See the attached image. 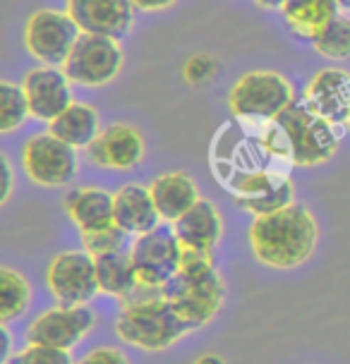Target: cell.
Returning <instances> with one entry per match:
<instances>
[{"mask_svg":"<svg viewBox=\"0 0 350 364\" xmlns=\"http://www.w3.org/2000/svg\"><path fill=\"white\" fill-rule=\"evenodd\" d=\"M24 94H27L31 115L38 120H55L65 108L73 103L70 94V77L63 68L43 65L24 77Z\"/></svg>","mask_w":350,"mask_h":364,"instance_id":"14","label":"cell"},{"mask_svg":"<svg viewBox=\"0 0 350 364\" xmlns=\"http://www.w3.org/2000/svg\"><path fill=\"white\" fill-rule=\"evenodd\" d=\"M149 190H152L154 204H157V209L161 213V220H166V223H175L183 213H187L202 199L194 180L185 173L161 175V178H157L149 185Z\"/></svg>","mask_w":350,"mask_h":364,"instance_id":"19","label":"cell"},{"mask_svg":"<svg viewBox=\"0 0 350 364\" xmlns=\"http://www.w3.org/2000/svg\"><path fill=\"white\" fill-rule=\"evenodd\" d=\"M46 285L58 304H87L96 297L99 276L89 252H63L48 264Z\"/></svg>","mask_w":350,"mask_h":364,"instance_id":"11","label":"cell"},{"mask_svg":"<svg viewBox=\"0 0 350 364\" xmlns=\"http://www.w3.org/2000/svg\"><path fill=\"white\" fill-rule=\"evenodd\" d=\"M96 314L87 304H58L38 314L27 328L29 346L73 350L94 328Z\"/></svg>","mask_w":350,"mask_h":364,"instance_id":"10","label":"cell"},{"mask_svg":"<svg viewBox=\"0 0 350 364\" xmlns=\"http://www.w3.org/2000/svg\"><path fill=\"white\" fill-rule=\"evenodd\" d=\"M0 336H3V362H8L10 360V333H8V328H5V323H3V328H0Z\"/></svg>","mask_w":350,"mask_h":364,"instance_id":"33","label":"cell"},{"mask_svg":"<svg viewBox=\"0 0 350 364\" xmlns=\"http://www.w3.org/2000/svg\"><path fill=\"white\" fill-rule=\"evenodd\" d=\"M194 331L164 295L142 302H129L115 318V333L122 343L149 353L168 350L185 333Z\"/></svg>","mask_w":350,"mask_h":364,"instance_id":"4","label":"cell"},{"mask_svg":"<svg viewBox=\"0 0 350 364\" xmlns=\"http://www.w3.org/2000/svg\"><path fill=\"white\" fill-rule=\"evenodd\" d=\"M22 164L36 185L60 187L77 175V149L51 132L34 134L24 144Z\"/></svg>","mask_w":350,"mask_h":364,"instance_id":"12","label":"cell"},{"mask_svg":"<svg viewBox=\"0 0 350 364\" xmlns=\"http://www.w3.org/2000/svg\"><path fill=\"white\" fill-rule=\"evenodd\" d=\"M173 225L183 250L192 252H211L221 242L223 235V218L216 206L206 199H199L190 211L183 213Z\"/></svg>","mask_w":350,"mask_h":364,"instance_id":"17","label":"cell"},{"mask_svg":"<svg viewBox=\"0 0 350 364\" xmlns=\"http://www.w3.org/2000/svg\"><path fill=\"white\" fill-rule=\"evenodd\" d=\"M192 364H226V362L218 355H202V357H197Z\"/></svg>","mask_w":350,"mask_h":364,"instance_id":"34","label":"cell"},{"mask_svg":"<svg viewBox=\"0 0 350 364\" xmlns=\"http://www.w3.org/2000/svg\"><path fill=\"white\" fill-rule=\"evenodd\" d=\"M48 132L75 149H87L99 136V113L87 103H70L68 108L48 122Z\"/></svg>","mask_w":350,"mask_h":364,"instance_id":"21","label":"cell"},{"mask_svg":"<svg viewBox=\"0 0 350 364\" xmlns=\"http://www.w3.org/2000/svg\"><path fill=\"white\" fill-rule=\"evenodd\" d=\"M134 271L139 283L152 288H164V283L183 264V245L175 235L173 225L161 223L154 230L134 235V242L129 245Z\"/></svg>","mask_w":350,"mask_h":364,"instance_id":"7","label":"cell"},{"mask_svg":"<svg viewBox=\"0 0 350 364\" xmlns=\"http://www.w3.org/2000/svg\"><path fill=\"white\" fill-rule=\"evenodd\" d=\"M276 120L286 129L290 144H293L295 166H319L332 159L339 149L341 134L336 129L339 125L319 115L314 108H309L304 99H293L276 115Z\"/></svg>","mask_w":350,"mask_h":364,"instance_id":"5","label":"cell"},{"mask_svg":"<svg viewBox=\"0 0 350 364\" xmlns=\"http://www.w3.org/2000/svg\"><path fill=\"white\" fill-rule=\"evenodd\" d=\"M339 8H343V10H350V0H339Z\"/></svg>","mask_w":350,"mask_h":364,"instance_id":"36","label":"cell"},{"mask_svg":"<svg viewBox=\"0 0 350 364\" xmlns=\"http://www.w3.org/2000/svg\"><path fill=\"white\" fill-rule=\"evenodd\" d=\"M87 154L99 168L129 171L144 159V139L129 125H111L101 129L99 136L87 146Z\"/></svg>","mask_w":350,"mask_h":364,"instance_id":"15","label":"cell"},{"mask_svg":"<svg viewBox=\"0 0 350 364\" xmlns=\"http://www.w3.org/2000/svg\"><path fill=\"white\" fill-rule=\"evenodd\" d=\"M283 19L288 27L302 38H312L327 27L339 12V0H286L283 3Z\"/></svg>","mask_w":350,"mask_h":364,"instance_id":"22","label":"cell"},{"mask_svg":"<svg viewBox=\"0 0 350 364\" xmlns=\"http://www.w3.org/2000/svg\"><path fill=\"white\" fill-rule=\"evenodd\" d=\"M94 259L96 276H99V290L125 302L139 285L129 252H111V255H101Z\"/></svg>","mask_w":350,"mask_h":364,"instance_id":"23","label":"cell"},{"mask_svg":"<svg viewBox=\"0 0 350 364\" xmlns=\"http://www.w3.org/2000/svg\"><path fill=\"white\" fill-rule=\"evenodd\" d=\"M132 3H134V8H139V10L159 12V10L171 8V5L175 3V0H132Z\"/></svg>","mask_w":350,"mask_h":364,"instance_id":"32","label":"cell"},{"mask_svg":"<svg viewBox=\"0 0 350 364\" xmlns=\"http://www.w3.org/2000/svg\"><path fill=\"white\" fill-rule=\"evenodd\" d=\"M312 43L324 58H332V60H346V58H350V17L336 15L312 38Z\"/></svg>","mask_w":350,"mask_h":364,"instance_id":"25","label":"cell"},{"mask_svg":"<svg viewBox=\"0 0 350 364\" xmlns=\"http://www.w3.org/2000/svg\"><path fill=\"white\" fill-rule=\"evenodd\" d=\"M68 15L84 34L122 38L132 27V0H68Z\"/></svg>","mask_w":350,"mask_h":364,"instance_id":"13","label":"cell"},{"mask_svg":"<svg viewBox=\"0 0 350 364\" xmlns=\"http://www.w3.org/2000/svg\"><path fill=\"white\" fill-rule=\"evenodd\" d=\"M161 290L192 328L209 323L226 297V285L213 269V255L192 250H183V264Z\"/></svg>","mask_w":350,"mask_h":364,"instance_id":"3","label":"cell"},{"mask_svg":"<svg viewBox=\"0 0 350 364\" xmlns=\"http://www.w3.org/2000/svg\"><path fill=\"white\" fill-rule=\"evenodd\" d=\"M218 180L233 197L257 182L288 178L295 164L293 144L276 118H235L226 122L211 144Z\"/></svg>","mask_w":350,"mask_h":364,"instance_id":"1","label":"cell"},{"mask_svg":"<svg viewBox=\"0 0 350 364\" xmlns=\"http://www.w3.org/2000/svg\"><path fill=\"white\" fill-rule=\"evenodd\" d=\"M293 101V87L278 73H248L230 89L228 106L235 118H276Z\"/></svg>","mask_w":350,"mask_h":364,"instance_id":"8","label":"cell"},{"mask_svg":"<svg viewBox=\"0 0 350 364\" xmlns=\"http://www.w3.org/2000/svg\"><path fill=\"white\" fill-rule=\"evenodd\" d=\"M348 127H350V115H348Z\"/></svg>","mask_w":350,"mask_h":364,"instance_id":"37","label":"cell"},{"mask_svg":"<svg viewBox=\"0 0 350 364\" xmlns=\"http://www.w3.org/2000/svg\"><path fill=\"white\" fill-rule=\"evenodd\" d=\"M113 218L115 225L129 235H142L161 225V213L154 204L152 190L142 185H125L113 194Z\"/></svg>","mask_w":350,"mask_h":364,"instance_id":"18","label":"cell"},{"mask_svg":"<svg viewBox=\"0 0 350 364\" xmlns=\"http://www.w3.org/2000/svg\"><path fill=\"white\" fill-rule=\"evenodd\" d=\"M302 99L327 120L348 122L350 115V73L339 68H327L312 77Z\"/></svg>","mask_w":350,"mask_h":364,"instance_id":"16","label":"cell"},{"mask_svg":"<svg viewBox=\"0 0 350 364\" xmlns=\"http://www.w3.org/2000/svg\"><path fill=\"white\" fill-rule=\"evenodd\" d=\"M218 65L209 55H194L192 60H187L185 65V80L192 84H204L216 75Z\"/></svg>","mask_w":350,"mask_h":364,"instance_id":"29","label":"cell"},{"mask_svg":"<svg viewBox=\"0 0 350 364\" xmlns=\"http://www.w3.org/2000/svg\"><path fill=\"white\" fill-rule=\"evenodd\" d=\"M257 3L262 5V8H269V10H281L286 0H257Z\"/></svg>","mask_w":350,"mask_h":364,"instance_id":"35","label":"cell"},{"mask_svg":"<svg viewBox=\"0 0 350 364\" xmlns=\"http://www.w3.org/2000/svg\"><path fill=\"white\" fill-rule=\"evenodd\" d=\"M317 235L314 216L295 204L255 216L250 225L252 252L271 269H295L307 262L317 247Z\"/></svg>","mask_w":350,"mask_h":364,"instance_id":"2","label":"cell"},{"mask_svg":"<svg viewBox=\"0 0 350 364\" xmlns=\"http://www.w3.org/2000/svg\"><path fill=\"white\" fill-rule=\"evenodd\" d=\"M5 364H75L70 350H58L48 346H27L22 353L12 355Z\"/></svg>","mask_w":350,"mask_h":364,"instance_id":"28","label":"cell"},{"mask_svg":"<svg viewBox=\"0 0 350 364\" xmlns=\"http://www.w3.org/2000/svg\"><path fill=\"white\" fill-rule=\"evenodd\" d=\"M77 364H129L127 357L115 348H96L87 353Z\"/></svg>","mask_w":350,"mask_h":364,"instance_id":"30","label":"cell"},{"mask_svg":"<svg viewBox=\"0 0 350 364\" xmlns=\"http://www.w3.org/2000/svg\"><path fill=\"white\" fill-rule=\"evenodd\" d=\"M122 68V48L118 38L99 34H80L63 70L70 82L82 87H103L113 82Z\"/></svg>","mask_w":350,"mask_h":364,"instance_id":"6","label":"cell"},{"mask_svg":"<svg viewBox=\"0 0 350 364\" xmlns=\"http://www.w3.org/2000/svg\"><path fill=\"white\" fill-rule=\"evenodd\" d=\"M31 302V288L22 273L3 266L0 269V318L3 323L22 316Z\"/></svg>","mask_w":350,"mask_h":364,"instance_id":"24","label":"cell"},{"mask_svg":"<svg viewBox=\"0 0 350 364\" xmlns=\"http://www.w3.org/2000/svg\"><path fill=\"white\" fill-rule=\"evenodd\" d=\"M31 115L24 87L0 82V132H12Z\"/></svg>","mask_w":350,"mask_h":364,"instance_id":"26","label":"cell"},{"mask_svg":"<svg viewBox=\"0 0 350 364\" xmlns=\"http://www.w3.org/2000/svg\"><path fill=\"white\" fill-rule=\"evenodd\" d=\"M0 168H3V194H0V201H8L10 199V194H12V171H10V164H8V159H0Z\"/></svg>","mask_w":350,"mask_h":364,"instance_id":"31","label":"cell"},{"mask_svg":"<svg viewBox=\"0 0 350 364\" xmlns=\"http://www.w3.org/2000/svg\"><path fill=\"white\" fill-rule=\"evenodd\" d=\"M80 34L82 29L77 27V22L68 12L38 10L27 22L24 43H27V50L38 63L63 68Z\"/></svg>","mask_w":350,"mask_h":364,"instance_id":"9","label":"cell"},{"mask_svg":"<svg viewBox=\"0 0 350 364\" xmlns=\"http://www.w3.org/2000/svg\"><path fill=\"white\" fill-rule=\"evenodd\" d=\"M65 209L82 232H94L115 223L113 194L99 190V187H84V190L70 192L65 197Z\"/></svg>","mask_w":350,"mask_h":364,"instance_id":"20","label":"cell"},{"mask_svg":"<svg viewBox=\"0 0 350 364\" xmlns=\"http://www.w3.org/2000/svg\"><path fill=\"white\" fill-rule=\"evenodd\" d=\"M127 230H122L120 225H108L94 232H82L84 252H89L92 257L111 255V252H125L127 250Z\"/></svg>","mask_w":350,"mask_h":364,"instance_id":"27","label":"cell"}]
</instances>
